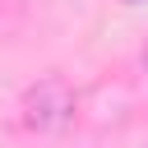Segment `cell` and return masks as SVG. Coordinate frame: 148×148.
<instances>
[{
    "label": "cell",
    "mask_w": 148,
    "mask_h": 148,
    "mask_svg": "<svg viewBox=\"0 0 148 148\" xmlns=\"http://www.w3.org/2000/svg\"><path fill=\"white\" fill-rule=\"evenodd\" d=\"M69 116H74V88L65 79L51 74V79H42L23 92V120L32 130H60Z\"/></svg>",
    "instance_id": "6da1fadb"
},
{
    "label": "cell",
    "mask_w": 148,
    "mask_h": 148,
    "mask_svg": "<svg viewBox=\"0 0 148 148\" xmlns=\"http://www.w3.org/2000/svg\"><path fill=\"white\" fill-rule=\"evenodd\" d=\"M143 69H148V46H143Z\"/></svg>",
    "instance_id": "7a4b0ae2"
},
{
    "label": "cell",
    "mask_w": 148,
    "mask_h": 148,
    "mask_svg": "<svg viewBox=\"0 0 148 148\" xmlns=\"http://www.w3.org/2000/svg\"><path fill=\"white\" fill-rule=\"evenodd\" d=\"M125 5H139V0H125Z\"/></svg>",
    "instance_id": "3957f363"
}]
</instances>
